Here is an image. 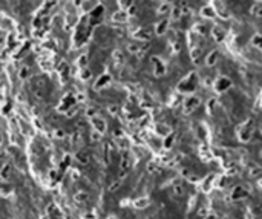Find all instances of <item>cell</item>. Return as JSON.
<instances>
[{"label":"cell","instance_id":"cell-27","mask_svg":"<svg viewBox=\"0 0 262 219\" xmlns=\"http://www.w3.org/2000/svg\"><path fill=\"white\" fill-rule=\"evenodd\" d=\"M43 219H49V218H43Z\"/></svg>","mask_w":262,"mask_h":219},{"label":"cell","instance_id":"cell-15","mask_svg":"<svg viewBox=\"0 0 262 219\" xmlns=\"http://www.w3.org/2000/svg\"><path fill=\"white\" fill-rule=\"evenodd\" d=\"M26 75H28V67H23L20 71V78H26Z\"/></svg>","mask_w":262,"mask_h":219},{"label":"cell","instance_id":"cell-21","mask_svg":"<svg viewBox=\"0 0 262 219\" xmlns=\"http://www.w3.org/2000/svg\"><path fill=\"white\" fill-rule=\"evenodd\" d=\"M198 215H199V216H206L207 215V208H201V210L198 212Z\"/></svg>","mask_w":262,"mask_h":219},{"label":"cell","instance_id":"cell-8","mask_svg":"<svg viewBox=\"0 0 262 219\" xmlns=\"http://www.w3.org/2000/svg\"><path fill=\"white\" fill-rule=\"evenodd\" d=\"M173 193L176 195V196H184V187L181 184H175L173 186Z\"/></svg>","mask_w":262,"mask_h":219},{"label":"cell","instance_id":"cell-23","mask_svg":"<svg viewBox=\"0 0 262 219\" xmlns=\"http://www.w3.org/2000/svg\"><path fill=\"white\" fill-rule=\"evenodd\" d=\"M84 219H95V215L94 213H87V215H84Z\"/></svg>","mask_w":262,"mask_h":219},{"label":"cell","instance_id":"cell-19","mask_svg":"<svg viewBox=\"0 0 262 219\" xmlns=\"http://www.w3.org/2000/svg\"><path fill=\"white\" fill-rule=\"evenodd\" d=\"M80 178V172L78 170H74V172H72V179H78Z\"/></svg>","mask_w":262,"mask_h":219},{"label":"cell","instance_id":"cell-4","mask_svg":"<svg viewBox=\"0 0 262 219\" xmlns=\"http://www.w3.org/2000/svg\"><path fill=\"white\" fill-rule=\"evenodd\" d=\"M0 178L3 179V181H8L9 178H11V165L9 164H5L2 170H0Z\"/></svg>","mask_w":262,"mask_h":219},{"label":"cell","instance_id":"cell-14","mask_svg":"<svg viewBox=\"0 0 262 219\" xmlns=\"http://www.w3.org/2000/svg\"><path fill=\"white\" fill-rule=\"evenodd\" d=\"M69 163H71V156H69V155H66V156L63 158V164H61V165H63V167H67V165H69Z\"/></svg>","mask_w":262,"mask_h":219},{"label":"cell","instance_id":"cell-3","mask_svg":"<svg viewBox=\"0 0 262 219\" xmlns=\"http://www.w3.org/2000/svg\"><path fill=\"white\" fill-rule=\"evenodd\" d=\"M92 121H94L92 124H94V127H95V130L98 133H104L106 132V123H104V120L95 118V116H94V120H92Z\"/></svg>","mask_w":262,"mask_h":219},{"label":"cell","instance_id":"cell-25","mask_svg":"<svg viewBox=\"0 0 262 219\" xmlns=\"http://www.w3.org/2000/svg\"><path fill=\"white\" fill-rule=\"evenodd\" d=\"M108 219H116V218H115V216H109Z\"/></svg>","mask_w":262,"mask_h":219},{"label":"cell","instance_id":"cell-24","mask_svg":"<svg viewBox=\"0 0 262 219\" xmlns=\"http://www.w3.org/2000/svg\"><path fill=\"white\" fill-rule=\"evenodd\" d=\"M204 219H216V216L215 215H206V216H204Z\"/></svg>","mask_w":262,"mask_h":219},{"label":"cell","instance_id":"cell-13","mask_svg":"<svg viewBox=\"0 0 262 219\" xmlns=\"http://www.w3.org/2000/svg\"><path fill=\"white\" fill-rule=\"evenodd\" d=\"M54 135L57 138H65V132H63L61 129H57V130H54Z\"/></svg>","mask_w":262,"mask_h":219},{"label":"cell","instance_id":"cell-26","mask_svg":"<svg viewBox=\"0 0 262 219\" xmlns=\"http://www.w3.org/2000/svg\"><path fill=\"white\" fill-rule=\"evenodd\" d=\"M0 143H2V135H0Z\"/></svg>","mask_w":262,"mask_h":219},{"label":"cell","instance_id":"cell-7","mask_svg":"<svg viewBox=\"0 0 262 219\" xmlns=\"http://www.w3.org/2000/svg\"><path fill=\"white\" fill-rule=\"evenodd\" d=\"M198 104H199V101L196 100V97H192V98L187 101V106H186L187 112H192V109H193V107H196Z\"/></svg>","mask_w":262,"mask_h":219},{"label":"cell","instance_id":"cell-11","mask_svg":"<svg viewBox=\"0 0 262 219\" xmlns=\"http://www.w3.org/2000/svg\"><path fill=\"white\" fill-rule=\"evenodd\" d=\"M120 187H121V181H115L112 186L109 187V190H110V192H115V190H118Z\"/></svg>","mask_w":262,"mask_h":219},{"label":"cell","instance_id":"cell-18","mask_svg":"<svg viewBox=\"0 0 262 219\" xmlns=\"http://www.w3.org/2000/svg\"><path fill=\"white\" fill-rule=\"evenodd\" d=\"M109 112L110 114H116V112H118V107H116V106H109Z\"/></svg>","mask_w":262,"mask_h":219},{"label":"cell","instance_id":"cell-5","mask_svg":"<svg viewBox=\"0 0 262 219\" xmlns=\"http://www.w3.org/2000/svg\"><path fill=\"white\" fill-rule=\"evenodd\" d=\"M75 158H77V161H78L80 164H83V165H86L87 163H89V156H87L86 152H78L75 155Z\"/></svg>","mask_w":262,"mask_h":219},{"label":"cell","instance_id":"cell-17","mask_svg":"<svg viewBox=\"0 0 262 219\" xmlns=\"http://www.w3.org/2000/svg\"><path fill=\"white\" fill-rule=\"evenodd\" d=\"M95 114H97L95 109H87V112H86V115H87V116H92V118L95 116Z\"/></svg>","mask_w":262,"mask_h":219},{"label":"cell","instance_id":"cell-2","mask_svg":"<svg viewBox=\"0 0 262 219\" xmlns=\"http://www.w3.org/2000/svg\"><path fill=\"white\" fill-rule=\"evenodd\" d=\"M132 204H133L135 208H138V210H143V208H147V207L150 205V199H149V198H137Z\"/></svg>","mask_w":262,"mask_h":219},{"label":"cell","instance_id":"cell-6","mask_svg":"<svg viewBox=\"0 0 262 219\" xmlns=\"http://www.w3.org/2000/svg\"><path fill=\"white\" fill-rule=\"evenodd\" d=\"M87 193L86 192H77L75 193V196H74V199H75V202H78V204H83V202H86L87 201Z\"/></svg>","mask_w":262,"mask_h":219},{"label":"cell","instance_id":"cell-12","mask_svg":"<svg viewBox=\"0 0 262 219\" xmlns=\"http://www.w3.org/2000/svg\"><path fill=\"white\" fill-rule=\"evenodd\" d=\"M167 25V22H163V23H159V26H158V34H163V31H166V26Z\"/></svg>","mask_w":262,"mask_h":219},{"label":"cell","instance_id":"cell-20","mask_svg":"<svg viewBox=\"0 0 262 219\" xmlns=\"http://www.w3.org/2000/svg\"><path fill=\"white\" fill-rule=\"evenodd\" d=\"M215 60H216V54L215 55H210V58H208V65H213V63H215Z\"/></svg>","mask_w":262,"mask_h":219},{"label":"cell","instance_id":"cell-9","mask_svg":"<svg viewBox=\"0 0 262 219\" xmlns=\"http://www.w3.org/2000/svg\"><path fill=\"white\" fill-rule=\"evenodd\" d=\"M129 169V158L126 156H123V159H121V170H127Z\"/></svg>","mask_w":262,"mask_h":219},{"label":"cell","instance_id":"cell-22","mask_svg":"<svg viewBox=\"0 0 262 219\" xmlns=\"http://www.w3.org/2000/svg\"><path fill=\"white\" fill-rule=\"evenodd\" d=\"M172 139H173L172 137H169V138L166 139V147H167V149H169V147H170V144H172Z\"/></svg>","mask_w":262,"mask_h":219},{"label":"cell","instance_id":"cell-1","mask_svg":"<svg viewBox=\"0 0 262 219\" xmlns=\"http://www.w3.org/2000/svg\"><path fill=\"white\" fill-rule=\"evenodd\" d=\"M247 196H248V192H247L242 186H238V187L233 188L230 198H231V201H239V199H244Z\"/></svg>","mask_w":262,"mask_h":219},{"label":"cell","instance_id":"cell-10","mask_svg":"<svg viewBox=\"0 0 262 219\" xmlns=\"http://www.w3.org/2000/svg\"><path fill=\"white\" fill-rule=\"evenodd\" d=\"M229 86H230V81H229V80H222L221 84H219V87H218V90H224V89H227Z\"/></svg>","mask_w":262,"mask_h":219},{"label":"cell","instance_id":"cell-16","mask_svg":"<svg viewBox=\"0 0 262 219\" xmlns=\"http://www.w3.org/2000/svg\"><path fill=\"white\" fill-rule=\"evenodd\" d=\"M100 138H101V137H100V133L95 130V132L92 133V141H100Z\"/></svg>","mask_w":262,"mask_h":219}]
</instances>
